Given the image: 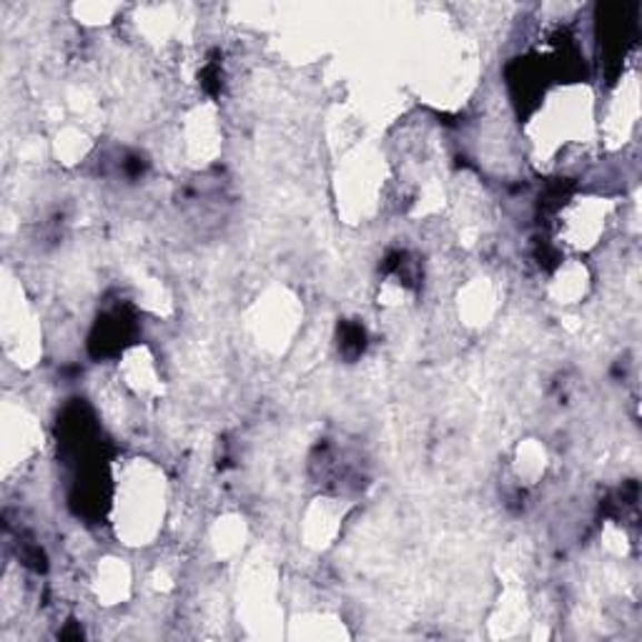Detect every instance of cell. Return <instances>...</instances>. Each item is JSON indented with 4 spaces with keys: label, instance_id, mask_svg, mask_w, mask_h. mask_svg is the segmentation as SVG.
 I'll list each match as a JSON object with an SVG mask.
<instances>
[{
    "label": "cell",
    "instance_id": "obj_1",
    "mask_svg": "<svg viewBox=\"0 0 642 642\" xmlns=\"http://www.w3.org/2000/svg\"><path fill=\"white\" fill-rule=\"evenodd\" d=\"M610 216V201L605 199H577L560 216V236L575 249L595 246L600 234L605 231Z\"/></svg>",
    "mask_w": 642,
    "mask_h": 642
},
{
    "label": "cell",
    "instance_id": "obj_2",
    "mask_svg": "<svg viewBox=\"0 0 642 642\" xmlns=\"http://www.w3.org/2000/svg\"><path fill=\"white\" fill-rule=\"evenodd\" d=\"M587 271L580 264H567L557 271L555 279L550 284V294L555 296L560 304H575L587 292Z\"/></svg>",
    "mask_w": 642,
    "mask_h": 642
}]
</instances>
